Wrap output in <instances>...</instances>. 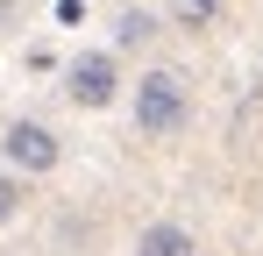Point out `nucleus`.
I'll use <instances>...</instances> for the list:
<instances>
[{
	"mask_svg": "<svg viewBox=\"0 0 263 256\" xmlns=\"http://www.w3.org/2000/svg\"><path fill=\"white\" fill-rule=\"evenodd\" d=\"M220 14H228V0H164V22L178 36H214Z\"/></svg>",
	"mask_w": 263,
	"mask_h": 256,
	"instance_id": "obj_4",
	"label": "nucleus"
},
{
	"mask_svg": "<svg viewBox=\"0 0 263 256\" xmlns=\"http://www.w3.org/2000/svg\"><path fill=\"white\" fill-rule=\"evenodd\" d=\"M135 256H199V242H192V228H178V221H149V228L135 235Z\"/></svg>",
	"mask_w": 263,
	"mask_h": 256,
	"instance_id": "obj_5",
	"label": "nucleus"
},
{
	"mask_svg": "<svg viewBox=\"0 0 263 256\" xmlns=\"http://www.w3.org/2000/svg\"><path fill=\"white\" fill-rule=\"evenodd\" d=\"M22 199H29V178H22V171H0V228L22 213Z\"/></svg>",
	"mask_w": 263,
	"mask_h": 256,
	"instance_id": "obj_7",
	"label": "nucleus"
},
{
	"mask_svg": "<svg viewBox=\"0 0 263 256\" xmlns=\"http://www.w3.org/2000/svg\"><path fill=\"white\" fill-rule=\"evenodd\" d=\"M0 157H7V171H22V178H43V171H57L64 164V142H57V128H43V121H7L0 128Z\"/></svg>",
	"mask_w": 263,
	"mask_h": 256,
	"instance_id": "obj_2",
	"label": "nucleus"
},
{
	"mask_svg": "<svg viewBox=\"0 0 263 256\" xmlns=\"http://www.w3.org/2000/svg\"><path fill=\"white\" fill-rule=\"evenodd\" d=\"M185 121H192V85H185V71L149 64V71L135 79V128H142L149 142H171Z\"/></svg>",
	"mask_w": 263,
	"mask_h": 256,
	"instance_id": "obj_1",
	"label": "nucleus"
},
{
	"mask_svg": "<svg viewBox=\"0 0 263 256\" xmlns=\"http://www.w3.org/2000/svg\"><path fill=\"white\" fill-rule=\"evenodd\" d=\"M64 93H71V107H114V93H121V57H114V50H86V57H71Z\"/></svg>",
	"mask_w": 263,
	"mask_h": 256,
	"instance_id": "obj_3",
	"label": "nucleus"
},
{
	"mask_svg": "<svg viewBox=\"0 0 263 256\" xmlns=\"http://www.w3.org/2000/svg\"><path fill=\"white\" fill-rule=\"evenodd\" d=\"M149 36H157V14H149V7H128V14L114 22V50H142Z\"/></svg>",
	"mask_w": 263,
	"mask_h": 256,
	"instance_id": "obj_6",
	"label": "nucleus"
}]
</instances>
